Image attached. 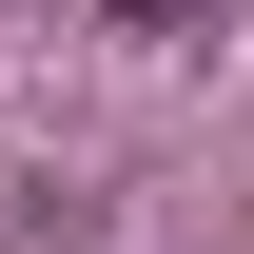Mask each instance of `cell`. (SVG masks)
<instances>
[{
	"mask_svg": "<svg viewBox=\"0 0 254 254\" xmlns=\"http://www.w3.org/2000/svg\"><path fill=\"white\" fill-rule=\"evenodd\" d=\"M98 20H215V0H98Z\"/></svg>",
	"mask_w": 254,
	"mask_h": 254,
	"instance_id": "6da1fadb",
	"label": "cell"
}]
</instances>
